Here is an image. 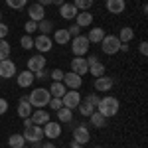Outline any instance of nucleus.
Wrapping results in <instances>:
<instances>
[{
    "label": "nucleus",
    "instance_id": "35",
    "mask_svg": "<svg viewBox=\"0 0 148 148\" xmlns=\"http://www.w3.org/2000/svg\"><path fill=\"white\" fill-rule=\"evenodd\" d=\"M20 44H22L24 49H32V47H34V38H30V36L26 34L22 40H20Z\"/></svg>",
    "mask_w": 148,
    "mask_h": 148
},
{
    "label": "nucleus",
    "instance_id": "7",
    "mask_svg": "<svg viewBox=\"0 0 148 148\" xmlns=\"http://www.w3.org/2000/svg\"><path fill=\"white\" fill-rule=\"evenodd\" d=\"M89 140H91V134H89V128L85 125H77L73 128V142L85 144V142H89Z\"/></svg>",
    "mask_w": 148,
    "mask_h": 148
},
{
    "label": "nucleus",
    "instance_id": "10",
    "mask_svg": "<svg viewBox=\"0 0 148 148\" xmlns=\"http://www.w3.org/2000/svg\"><path fill=\"white\" fill-rule=\"evenodd\" d=\"M16 75V65L10 59H0V77L2 79H10Z\"/></svg>",
    "mask_w": 148,
    "mask_h": 148
},
{
    "label": "nucleus",
    "instance_id": "50",
    "mask_svg": "<svg viewBox=\"0 0 148 148\" xmlns=\"http://www.w3.org/2000/svg\"><path fill=\"white\" fill-rule=\"evenodd\" d=\"M95 148H101V146H95Z\"/></svg>",
    "mask_w": 148,
    "mask_h": 148
},
{
    "label": "nucleus",
    "instance_id": "13",
    "mask_svg": "<svg viewBox=\"0 0 148 148\" xmlns=\"http://www.w3.org/2000/svg\"><path fill=\"white\" fill-rule=\"evenodd\" d=\"M28 14H30V20H34V22H42L44 18H46V8L42 6V4H32L30 8H28Z\"/></svg>",
    "mask_w": 148,
    "mask_h": 148
},
{
    "label": "nucleus",
    "instance_id": "18",
    "mask_svg": "<svg viewBox=\"0 0 148 148\" xmlns=\"http://www.w3.org/2000/svg\"><path fill=\"white\" fill-rule=\"evenodd\" d=\"M16 77H18V85L24 87V89H26V87H30V85L34 83V79H36L34 73H32L30 69H24L22 73H16Z\"/></svg>",
    "mask_w": 148,
    "mask_h": 148
},
{
    "label": "nucleus",
    "instance_id": "2",
    "mask_svg": "<svg viewBox=\"0 0 148 148\" xmlns=\"http://www.w3.org/2000/svg\"><path fill=\"white\" fill-rule=\"evenodd\" d=\"M49 99H51V95H49V91H47V89H44V87H38V89H34V91L30 93V97H28L30 105H32V107H38V109L47 107Z\"/></svg>",
    "mask_w": 148,
    "mask_h": 148
},
{
    "label": "nucleus",
    "instance_id": "43",
    "mask_svg": "<svg viewBox=\"0 0 148 148\" xmlns=\"http://www.w3.org/2000/svg\"><path fill=\"white\" fill-rule=\"evenodd\" d=\"M140 53H142V56L148 53V42H142V44H140Z\"/></svg>",
    "mask_w": 148,
    "mask_h": 148
},
{
    "label": "nucleus",
    "instance_id": "1",
    "mask_svg": "<svg viewBox=\"0 0 148 148\" xmlns=\"http://www.w3.org/2000/svg\"><path fill=\"white\" fill-rule=\"evenodd\" d=\"M97 109H99V113L105 119L114 116V114L119 113V99L116 97H103L101 101H99V105H97Z\"/></svg>",
    "mask_w": 148,
    "mask_h": 148
},
{
    "label": "nucleus",
    "instance_id": "38",
    "mask_svg": "<svg viewBox=\"0 0 148 148\" xmlns=\"http://www.w3.org/2000/svg\"><path fill=\"white\" fill-rule=\"evenodd\" d=\"M85 101L89 103V105H91V107H97V105H99V101H101V97H99V95H97V93H93V95H89V97H87V99H85Z\"/></svg>",
    "mask_w": 148,
    "mask_h": 148
},
{
    "label": "nucleus",
    "instance_id": "44",
    "mask_svg": "<svg viewBox=\"0 0 148 148\" xmlns=\"http://www.w3.org/2000/svg\"><path fill=\"white\" fill-rule=\"evenodd\" d=\"M97 61H99V57H97V56H89V59H87V63H89V65L97 63Z\"/></svg>",
    "mask_w": 148,
    "mask_h": 148
},
{
    "label": "nucleus",
    "instance_id": "14",
    "mask_svg": "<svg viewBox=\"0 0 148 148\" xmlns=\"http://www.w3.org/2000/svg\"><path fill=\"white\" fill-rule=\"evenodd\" d=\"M77 8H75V4L73 2H63L61 6H59V14H61V18H65V20H73L75 16H77Z\"/></svg>",
    "mask_w": 148,
    "mask_h": 148
},
{
    "label": "nucleus",
    "instance_id": "6",
    "mask_svg": "<svg viewBox=\"0 0 148 148\" xmlns=\"http://www.w3.org/2000/svg\"><path fill=\"white\" fill-rule=\"evenodd\" d=\"M61 101H63V107H67V109H77V105L81 103V95L79 91H75V89H71V91H65V95L61 97Z\"/></svg>",
    "mask_w": 148,
    "mask_h": 148
},
{
    "label": "nucleus",
    "instance_id": "27",
    "mask_svg": "<svg viewBox=\"0 0 148 148\" xmlns=\"http://www.w3.org/2000/svg\"><path fill=\"white\" fill-rule=\"evenodd\" d=\"M8 146L10 148H22V146H26V140H24L22 134H12L8 138Z\"/></svg>",
    "mask_w": 148,
    "mask_h": 148
},
{
    "label": "nucleus",
    "instance_id": "40",
    "mask_svg": "<svg viewBox=\"0 0 148 148\" xmlns=\"http://www.w3.org/2000/svg\"><path fill=\"white\" fill-rule=\"evenodd\" d=\"M67 34L71 36V38H75V36L81 34V28L77 26V24H73V26H69V28H67Z\"/></svg>",
    "mask_w": 148,
    "mask_h": 148
},
{
    "label": "nucleus",
    "instance_id": "46",
    "mask_svg": "<svg viewBox=\"0 0 148 148\" xmlns=\"http://www.w3.org/2000/svg\"><path fill=\"white\" fill-rule=\"evenodd\" d=\"M42 148H56V146H53V142H46V144H42Z\"/></svg>",
    "mask_w": 148,
    "mask_h": 148
},
{
    "label": "nucleus",
    "instance_id": "24",
    "mask_svg": "<svg viewBox=\"0 0 148 148\" xmlns=\"http://www.w3.org/2000/svg\"><path fill=\"white\" fill-rule=\"evenodd\" d=\"M69 40H71V36L67 34V30H56L53 32V42H57L59 46H63V44H69Z\"/></svg>",
    "mask_w": 148,
    "mask_h": 148
},
{
    "label": "nucleus",
    "instance_id": "9",
    "mask_svg": "<svg viewBox=\"0 0 148 148\" xmlns=\"http://www.w3.org/2000/svg\"><path fill=\"white\" fill-rule=\"evenodd\" d=\"M34 47L40 51V53H47V51L53 47V42H51V38H49V36L40 34V36L34 40Z\"/></svg>",
    "mask_w": 148,
    "mask_h": 148
},
{
    "label": "nucleus",
    "instance_id": "31",
    "mask_svg": "<svg viewBox=\"0 0 148 148\" xmlns=\"http://www.w3.org/2000/svg\"><path fill=\"white\" fill-rule=\"evenodd\" d=\"M10 57V44L6 40H0V59H8Z\"/></svg>",
    "mask_w": 148,
    "mask_h": 148
},
{
    "label": "nucleus",
    "instance_id": "45",
    "mask_svg": "<svg viewBox=\"0 0 148 148\" xmlns=\"http://www.w3.org/2000/svg\"><path fill=\"white\" fill-rule=\"evenodd\" d=\"M38 4H42V6L46 8L47 4H53V0H38Z\"/></svg>",
    "mask_w": 148,
    "mask_h": 148
},
{
    "label": "nucleus",
    "instance_id": "23",
    "mask_svg": "<svg viewBox=\"0 0 148 148\" xmlns=\"http://www.w3.org/2000/svg\"><path fill=\"white\" fill-rule=\"evenodd\" d=\"M47 91H49L51 97H59V99H61V97L65 95V91H67V87H65L61 81H53V83H51V87H49Z\"/></svg>",
    "mask_w": 148,
    "mask_h": 148
},
{
    "label": "nucleus",
    "instance_id": "47",
    "mask_svg": "<svg viewBox=\"0 0 148 148\" xmlns=\"http://www.w3.org/2000/svg\"><path fill=\"white\" fill-rule=\"evenodd\" d=\"M71 148H83V144H77V142H71Z\"/></svg>",
    "mask_w": 148,
    "mask_h": 148
},
{
    "label": "nucleus",
    "instance_id": "51",
    "mask_svg": "<svg viewBox=\"0 0 148 148\" xmlns=\"http://www.w3.org/2000/svg\"><path fill=\"white\" fill-rule=\"evenodd\" d=\"M22 148H24V146H22Z\"/></svg>",
    "mask_w": 148,
    "mask_h": 148
},
{
    "label": "nucleus",
    "instance_id": "11",
    "mask_svg": "<svg viewBox=\"0 0 148 148\" xmlns=\"http://www.w3.org/2000/svg\"><path fill=\"white\" fill-rule=\"evenodd\" d=\"M46 57H44V53H38V56H32L30 59H28V69L32 71V73H36V71H42V69H46Z\"/></svg>",
    "mask_w": 148,
    "mask_h": 148
},
{
    "label": "nucleus",
    "instance_id": "29",
    "mask_svg": "<svg viewBox=\"0 0 148 148\" xmlns=\"http://www.w3.org/2000/svg\"><path fill=\"white\" fill-rule=\"evenodd\" d=\"M38 30H40L44 36H47L51 30H53V22H49V20H46V18H44L42 22H38Z\"/></svg>",
    "mask_w": 148,
    "mask_h": 148
},
{
    "label": "nucleus",
    "instance_id": "20",
    "mask_svg": "<svg viewBox=\"0 0 148 148\" xmlns=\"http://www.w3.org/2000/svg\"><path fill=\"white\" fill-rule=\"evenodd\" d=\"M113 83L114 81L111 79V77L101 75V77L95 79V89H97V91H111V89H113Z\"/></svg>",
    "mask_w": 148,
    "mask_h": 148
},
{
    "label": "nucleus",
    "instance_id": "3",
    "mask_svg": "<svg viewBox=\"0 0 148 148\" xmlns=\"http://www.w3.org/2000/svg\"><path fill=\"white\" fill-rule=\"evenodd\" d=\"M89 40H87V36H75L73 38V44H71V51H73V56L75 57H83L87 51H89Z\"/></svg>",
    "mask_w": 148,
    "mask_h": 148
},
{
    "label": "nucleus",
    "instance_id": "41",
    "mask_svg": "<svg viewBox=\"0 0 148 148\" xmlns=\"http://www.w3.org/2000/svg\"><path fill=\"white\" fill-rule=\"evenodd\" d=\"M6 36H8V26H6V24H2V22H0V40H4Z\"/></svg>",
    "mask_w": 148,
    "mask_h": 148
},
{
    "label": "nucleus",
    "instance_id": "22",
    "mask_svg": "<svg viewBox=\"0 0 148 148\" xmlns=\"http://www.w3.org/2000/svg\"><path fill=\"white\" fill-rule=\"evenodd\" d=\"M103 38H105V30L103 28H91L89 30V36H87L89 44H101Z\"/></svg>",
    "mask_w": 148,
    "mask_h": 148
},
{
    "label": "nucleus",
    "instance_id": "25",
    "mask_svg": "<svg viewBox=\"0 0 148 148\" xmlns=\"http://www.w3.org/2000/svg\"><path fill=\"white\" fill-rule=\"evenodd\" d=\"M57 119H59L61 123H73V111L67 109V107H61V109L57 111Z\"/></svg>",
    "mask_w": 148,
    "mask_h": 148
},
{
    "label": "nucleus",
    "instance_id": "30",
    "mask_svg": "<svg viewBox=\"0 0 148 148\" xmlns=\"http://www.w3.org/2000/svg\"><path fill=\"white\" fill-rule=\"evenodd\" d=\"M89 73L95 75V77H101V75H105V65H103L101 61H97V63L89 65Z\"/></svg>",
    "mask_w": 148,
    "mask_h": 148
},
{
    "label": "nucleus",
    "instance_id": "33",
    "mask_svg": "<svg viewBox=\"0 0 148 148\" xmlns=\"http://www.w3.org/2000/svg\"><path fill=\"white\" fill-rule=\"evenodd\" d=\"M73 4L77 10H89L93 6V0H73Z\"/></svg>",
    "mask_w": 148,
    "mask_h": 148
},
{
    "label": "nucleus",
    "instance_id": "34",
    "mask_svg": "<svg viewBox=\"0 0 148 148\" xmlns=\"http://www.w3.org/2000/svg\"><path fill=\"white\" fill-rule=\"evenodd\" d=\"M6 4L10 8H14V10H22L24 6L28 4V0H6Z\"/></svg>",
    "mask_w": 148,
    "mask_h": 148
},
{
    "label": "nucleus",
    "instance_id": "16",
    "mask_svg": "<svg viewBox=\"0 0 148 148\" xmlns=\"http://www.w3.org/2000/svg\"><path fill=\"white\" fill-rule=\"evenodd\" d=\"M61 134V126H59V123H46L44 125V136L46 138H57Z\"/></svg>",
    "mask_w": 148,
    "mask_h": 148
},
{
    "label": "nucleus",
    "instance_id": "48",
    "mask_svg": "<svg viewBox=\"0 0 148 148\" xmlns=\"http://www.w3.org/2000/svg\"><path fill=\"white\" fill-rule=\"evenodd\" d=\"M53 4H57V6H61V4H63V0H53Z\"/></svg>",
    "mask_w": 148,
    "mask_h": 148
},
{
    "label": "nucleus",
    "instance_id": "17",
    "mask_svg": "<svg viewBox=\"0 0 148 148\" xmlns=\"http://www.w3.org/2000/svg\"><path fill=\"white\" fill-rule=\"evenodd\" d=\"M32 109H34V107L30 105L28 97H22V99H20V103H18V116H20V119H28L30 114L34 113Z\"/></svg>",
    "mask_w": 148,
    "mask_h": 148
},
{
    "label": "nucleus",
    "instance_id": "5",
    "mask_svg": "<svg viewBox=\"0 0 148 148\" xmlns=\"http://www.w3.org/2000/svg\"><path fill=\"white\" fill-rule=\"evenodd\" d=\"M101 47L107 56H114L116 51H121V40L116 36H105L101 42Z\"/></svg>",
    "mask_w": 148,
    "mask_h": 148
},
{
    "label": "nucleus",
    "instance_id": "39",
    "mask_svg": "<svg viewBox=\"0 0 148 148\" xmlns=\"http://www.w3.org/2000/svg\"><path fill=\"white\" fill-rule=\"evenodd\" d=\"M49 77L53 81H63V71H61V69H53V71L49 73Z\"/></svg>",
    "mask_w": 148,
    "mask_h": 148
},
{
    "label": "nucleus",
    "instance_id": "32",
    "mask_svg": "<svg viewBox=\"0 0 148 148\" xmlns=\"http://www.w3.org/2000/svg\"><path fill=\"white\" fill-rule=\"evenodd\" d=\"M77 111H79V113L83 114V116H89V114H91L93 111H95V107H91L89 103L85 101V103H79V105H77Z\"/></svg>",
    "mask_w": 148,
    "mask_h": 148
},
{
    "label": "nucleus",
    "instance_id": "42",
    "mask_svg": "<svg viewBox=\"0 0 148 148\" xmlns=\"http://www.w3.org/2000/svg\"><path fill=\"white\" fill-rule=\"evenodd\" d=\"M6 111H8V101L0 97V114H4Z\"/></svg>",
    "mask_w": 148,
    "mask_h": 148
},
{
    "label": "nucleus",
    "instance_id": "49",
    "mask_svg": "<svg viewBox=\"0 0 148 148\" xmlns=\"http://www.w3.org/2000/svg\"><path fill=\"white\" fill-rule=\"evenodd\" d=\"M0 20H2V12H0Z\"/></svg>",
    "mask_w": 148,
    "mask_h": 148
},
{
    "label": "nucleus",
    "instance_id": "28",
    "mask_svg": "<svg viewBox=\"0 0 148 148\" xmlns=\"http://www.w3.org/2000/svg\"><path fill=\"white\" fill-rule=\"evenodd\" d=\"M116 38L121 40V44H128L134 38V32H132V28H121V36H116Z\"/></svg>",
    "mask_w": 148,
    "mask_h": 148
},
{
    "label": "nucleus",
    "instance_id": "26",
    "mask_svg": "<svg viewBox=\"0 0 148 148\" xmlns=\"http://www.w3.org/2000/svg\"><path fill=\"white\" fill-rule=\"evenodd\" d=\"M89 119H91L93 126H97V128H103V126L107 125V119H105V116H103L99 111H93V113L89 114Z\"/></svg>",
    "mask_w": 148,
    "mask_h": 148
},
{
    "label": "nucleus",
    "instance_id": "21",
    "mask_svg": "<svg viewBox=\"0 0 148 148\" xmlns=\"http://www.w3.org/2000/svg\"><path fill=\"white\" fill-rule=\"evenodd\" d=\"M125 8H126L125 0H107V10L111 14H121V12H125Z\"/></svg>",
    "mask_w": 148,
    "mask_h": 148
},
{
    "label": "nucleus",
    "instance_id": "36",
    "mask_svg": "<svg viewBox=\"0 0 148 148\" xmlns=\"http://www.w3.org/2000/svg\"><path fill=\"white\" fill-rule=\"evenodd\" d=\"M47 105H49V107H51V109H53V111H59V109H61V107H63V101H61V99H59V97H51V99H49V103H47Z\"/></svg>",
    "mask_w": 148,
    "mask_h": 148
},
{
    "label": "nucleus",
    "instance_id": "19",
    "mask_svg": "<svg viewBox=\"0 0 148 148\" xmlns=\"http://www.w3.org/2000/svg\"><path fill=\"white\" fill-rule=\"evenodd\" d=\"M75 24H77L79 28H87V26H91V24H93V14L89 10L77 12V16H75Z\"/></svg>",
    "mask_w": 148,
    "mask_h": 148
},
{
    "label": "nucleus",
    "instance_id": "4",
    "mask_svg": "<svg viewBox=\"0 0 148 148\" xmlns=\"http://www.w3.org/2000/svg\"><path fill=\"white\" fill-rule=\"evenodd\" d=\"M24 140L26 142H32V144H40V140H42V136H44V128L38 125H30L24 128Z\"/></svg>",
    "mask_w": 148,
    "mask_h": 148
},
{
    "label": "nucleus",
    "instance_id": "8",
    "mask_svg": "<svg viewBox=\"0 0 148 148\" xmlns=\"http://www.w3.org/2000/svg\"><path fill=\"white\" fill-rule=\"evenodd\" d=\"M67 89H79L81 85H83V77L77 75V73H73V71H69V73H63V81H61Z\"/></svg>",
    "mask_w": 148,
    "mask_h": 148
},
{
    "label": "nucleus",
    "instance_id": "37",
    "mask_svg": "<svg viewBox=\"0 0 148 148\" xmlns=\"http://www.w3.org/2000/svg\"><path fill=\"white\" fill-rule=\"evenodd\" d=\"M24 30H26V34H32V32H36V30H38V22H34V20H28V22H26V26H24Z\"/></svg>",
    "mask_w": 148,
    "mask_h": 148
},
{
    "label": "nucleus",
    "instance_id": "15",
    "mask_svg": "<svg viewBox=\"0 0 148 148\" xmlns=\"http://www.w3.org/2000/svg\"><path fill=\"white\" fill-rule=\"evenodd\" d=\"M30 121H32V125H46V123H49V113L47 111H44V109H38V111H34V113L30 114Z\"/></svg>",
    "mask_w": 148,
    "mask_h": 148
},
{
    "label": "nucleus",
    "instance_id": "12",
    "mask_svg": "<svg viewBox=\"0 0 148 148\" xmlns=\"http://www.w3.org/2000/svg\"><path fill=\"white\" fill-rule=\"evenodd\" d=\"M71 71L77 73V75H85V73L89 71L87 59H83V57H73V59H71Z\"/></svg>",
    "mask_w": 148,
    "mask_h": 148
}]
</instances>
